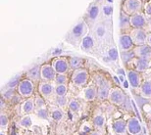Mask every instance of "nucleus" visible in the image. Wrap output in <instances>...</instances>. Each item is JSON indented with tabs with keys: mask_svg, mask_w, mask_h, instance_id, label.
I'll list each match as a JSON object with an SVG mask.
<instances>
[{
	"mask_svg": "<svg viewBox=\"0 0 151 135\" xmlns=\"http://www.w3.org/2000/svg\"><path fill=\"white\" fill-rule=\"evenodd\" d=\"M89 79V73L86 69L81 68L74 70L73 74L71 76V80L73 84L78 87H81V86L86 85L88 82Z\"/></svg>",
	"mask_w": 151,
	"mask_h": 135,
	"instance_id": "nucleus-1",
	"label": "nucleus"
},
{
	"mask_svg": "<svg viewBox=\"0 0 151 135\" xmlns=\"http://www.w3.org/2000/svg\"><path fill=\"white\" fill-rule=\"evenodd\" d=\"M18 93L22 98H31L35 92V82L29 79H21L18 85Z\"/></svg>",
	"mask_w": 151,
	"mask_h": 135,
	"instance_id": "nucleus-2",
	"label": "nucleus"
},
{
	"mask_svg": "<svg viewBox=\"0 0 151 135\" xmlns=\"http://www.w3.org/2000/svg\"><path fill=\"white\" fill-rule=\"evenodd\" d=\"M143 7L144 5L141 0H125L123 3L122 11L128 14L129 16H132V15L141 12V9Z\"/></svg>",
	"mask_w": 151,
	"mask_h": 135,
	"instance_id": "nucleus-3",
	"label": "nucleus"
},
{
	"mask_svg": "<svg viewBox=\"0 0 151 135\" xmlns=\"http://www.w3.org/2000/svg\"><path fill=\"white\" fill-rule=\"evenodd\" d=\"M52 66L57 74H67L70 65H69V59L64 57H58L52 61Z\"/></svg>",
	"mask_w": 151,
	"mask_h": 135,
	"instance_id": "nucleus-4",
	"label": "nucleus"
},
{
	"mask_svg": "<svg viewBox=\"0 0 151 135\" xmlns=\"http://www.w3.org/2000/svg\"><path fill=\"white\" fill-rule=\"evenodd\" d=\"M132 42L134 46H140V45L147 44V34L144 29H132L129 32Z\"/></svg>",
	"mask_w": 151,
	"mask_h": 135,
	"instance_id": "nucleus-5",
	"label": "nucleus"
},
{
	"mask_svg": "<svg viewBox=\"0 0 151 135\" xmlns=\"http://www.w3.org/2000/svg\"><path fill=\"white\" fill-rule=\"evenodd\" d=\"M126 99V94L122 89L119 87H114L111 89L108 100L110 101V103L116 105V106H121V105L125 103Z\"/></svg>",
	"mask_w": 151,
	"mask_h": 135,
	"instance_id": "nucleus-6",
	"label": "nucleus"
},
{
	"mask_svg": "<svg viewBox=\"0 0 151 135\" xmlns=\"http://www.w3.org/2000/svg\"><path fill=\"white\" fill-rule=\"evenodd\" d=\"M127 79L132 89H139L141 83H142V77H141L140 73L132 70V69H129L127 71Z\"/></svg>",
	"mask_w": 151,
	"mask_h": 135,
	"instance_id": "nucleus-7",
	"label": "nucleus"
},
{
	"mask_svg": "<svg viewBox=\"0 0 151 135\" xmlns=\"http://www.w3.org/2000/svg\"><path fill=\"white\" fill-rule=\"evenodd\" d=\"M87 25L83 20H80L74 26V28L71 31V35L74 39H80V38H83L86 35L87 32Z\"/></svg>",
	"mask_w": 151,
	"mask_h": 135,
	"instance_id": "nucleus-8",
	"label": "nucleus"
},
{
	"mask_svg": "<svg viewBox=\"0 0 151 135\" xmlns=\"http://www.w3.org/2000/svg\"><path fill=\"white\" fill-rule=\"evenodd\" d=\"M57 76L52 64H43L41 66V80L42 81L51 82L55 80Z\"/></svg>",
	"mask_w": 151,
	"mask_h": 135,
	"instance_id": "nucleus-9",
	"label": "nucleus"
},
{
	"mask_svg": "<svg viewBox=\"0 0 151 135\" xmlns=\"http://www.w3.org/2000/svg\"><path fill=\"white\" fill-rule=\"evenodd\" d=\"M150 60L151 59H145V58H137L134 57L131 62L132 65V70L138 71V73H144L147 70L150 69Z\"/></svg>",
	"mask_w": 151,
	"mask_h": 135,
	"instance_id": "nucleus-10",
	"label": "nucleus"
},
{
	"mask_svg": "<svg viewBox=\"0 0 151 135\" xmlns=\"http://www.w3.org/2000/svg\"><path fill=\"white\" fill-rule=\"evenodd\" d=\"M147 18L142 12L137 13L131 16V26L132 29H144L147 26Z\"/></svg>",
	"mask_w": 151,
	"mask_h": 135,
	"instance_id": "nucleus-11",
	"label": "nucleus"
},
{
	"mask_svg": "<svg viewBox=\"0 0 151 135\" xmlns=\"http://www.w3.org/2000/svg\"><path fill=\"white\" fill-rule=\"evenodd\" d=\"M127 130L131 135H139L142 131V126L140 124L139 119L135 116L129 118L127 121Z\"/></svg>",
	"mask_w": 151,
	"mask_h": 135,
	"instance_id": "nucleus-12",
	"label": "nucleus"
},
{
	"mask_svg": "<svg viewBox=\"0 0 151 135\" xmlns=\"http://www.w3.org/2000/svg\"><path fill=\"white\" fill-rule=\"evenodd\" d=\"M119 47L121 51H129L134 49V44L132 42L131 35L127 34H121L119 38Z\"/></svg>",
	"mask_w": 151,
	"mask_h": 135,
	"instance_id": "nucleus-13",
	"label": "nucleus"
},
{
	"mask_svg": "<svg viewBox=\"0 0 151 135\" xmlns=\"http://www.w3.org/2000/svg\"><path fill=\"white\" fill-rule=\"evenodd\" d=\"M38 92L42 97L47 99L51 97L53 95V93H55V87L50 82L41 81L38 85Z\"/></svg>",
	"mask_w": 151,
	"mask_h": 135,
	"instance_id": "nucleus-14",
	"label": "nucleus"
},
{
	"mask_svg": "<svg viewBox=\"0 0 151 135\" xmlns=\"http://www.w3.org/2000/svg\"><path fill=\"white\" fill-rule=\"evenodd\" d=\"M134 54L137 58H145V59H151V47L148 44L140 45V46H134Z\"/></svg>",
	"mask_w": 151,
	"mask_h": 135,
	"instance_id": "nucleus-15",
	"label": "nucleus"
},
{
	"mask_svg": "<svg viewBox=\"0 0 151 135\" xmlns=\"http://www.w3.org/2000/svg\"><path fill=\"white\" fill-rule=\"evenodd\" d=\"M37 108H35V98H27L25 101L23 102L22 105H21V111H22L23 114H32L35 112Z\"/></svg>",
	"mask_w": 151,
	"mask_h": 135,
	"instance_id": "nucleus-16",
	"label": "nucleus"
},
{
	"mask_svg": "<svg viewBox=\"0 0 151 135\" xmlns=\"http://www.w3.org/2000/svg\"><path fill=\"white\" fill-rule=\"evenodd\" d=\"M27 79L32 81H39L41 79V66L35 65L27 71Z\"/></svg>",
	"mask_w": 151,
	"mask_h": 135,
	"instance_id": "nucleus-17",
	"label": "nucleus"
},
{
	"mask_svg": "<svg viewBox=\"0 0 151 135\" xmlns=\"http://www.w3.org/2000/svg\"><path fill=\"white\" fill-rule=\"evenodd\" d=\"M99 14H100V6L97 3H93L87 10V19L89 22L93 23L98 19Z\"/></svg>",
	"mask_w": 151,
	"mask_h": 135,
	"instance_id": "nucleus-18",
	"label": "nucleus"
},
{
	"mask_svg": "<svg viewBox=\"0 0 151 135\" xmlns=\"http://www.w3.org/2000/svg\"><path fill=\"white\" fill-rule=\"evenodd\" d=\"M93 47H94V40L93 37L90 34H86L83 39H81V48L83 52H90L92 51Z\"/></svg>",
	"mask_w": 151,
	"mask_h": 135,
	"instance_id": "nucleus-19",
	"label": "nucleus"
},
{
	"mask_svg": "<svg viewBox=\"0 0 151 135\" xmlns=\"http://www.w3.org/2000/svg\"><path fill=\"white\" fill-rule=\"evenodd\" d=\"M110 91H111V89H110L107 82L100 83L99 86L97 87V92H98L97 98L99 99V100H106V99L109 98Z\"/></svg>",
	"mask_w": 151,
	"mask_h": 135,
	"instance_id": "nucleus-20",
	"label": "nucleus"
},
{
	"mask_svg": "<svg viewBox=\"0 0 151 135\" xmlns=\"http://www.w3.org/2000/svg\"><path fill=\"white\" fill-rule=\"evenodd\" d=\"M113 129L118 135H124L127 131V121L123 119H118L113 122Z\"/></svg>",
	"mask_w": 151,
	"mask_h": 135,
	"instance_id": "nucleus-21",
	"label": "nucleus"
},
{
	"mask_svg": "<svg viewBox=\"0 0 151 135\" xmlns=\"http://www.w3.org/2000/svg\"><path fill=\"white\" fill-rule=\"evenodd\" d=\"M139 93L143 98L151 99V80H143L139 87Z\"/></svg>",
	"mask_w": 151,
	"mask_h": 135,
	"instance_id": "nucleus-22",
	"label": "nucleus"
},
{
	"mask_svg": "<svg viewBox=\"0 0 151 135\" xmlns=\"http://www.w3.org/2000/svg\"><path fill=\"white\" fill-rule=\"evenodd\" d=\"M97 95H98L97 87H95V86H87L83 91L84 99L89 102L94 101L95 99L97 98Z\"/></svg>",
	"mask_w": 151,
	"mask_h": 135,
	"instance_id": "nucleus-23",
	"label": "nucleus"
},
{
	"mask_svg": "<svg viewBox=\"0 0 151 135\" xmlns=\"http://www.w3.org/2000/svg\"><path fill=\"white\" fill-rule=\"evenodd\" d=\"M129 28H132L131 26V16H129L128 14H126L125 12L122 11L120 15V29L121 31H126Z\"/></svg>",
	"mask_w": 151,
	"mask_h": 135,
	"instance_id": "nucleus-24",
	"label": "nucleus"
},
{
	"mask_svg": "<svg viewBox=\"0 0 151 135\" xmlns=\"http://www.w3.org/2000/svg\"><path fill=\"white\" fill-rule=\"evenodd\" d=\"M69 65L73 70L81 69L84 65V59L81 57H71V58H69Z\"/></svg>",
	"mask_w": 151,
	"mask_h": 135,
	"instance_id": "nucleus-25",
	"label": "nucleus"
},
{
	"mask_svg": "<svg viewBox=\"0 0 151 135\" xmlns=\"http://www.w3.org/2000/svg\"><path fill=\"white\" fill-rule=\"evenodd\" d=\"M120 56H121V59L124 64H131V62L132 61V59L134 58V51L132 50H129V51H121L120 52Z\"/></svg>",
	"mask_w": 151,
	"mask_h": 135,
	"instance_id": "nucleus-26",
	"label": "nucleus"
},
{
	"mask_svg": "<svg viewBox=\"0 0 151 135\" xmlns=\"http://www.w3.org/2000/svg\"><path fill=\"white\" fill-rule=\"evenodd\" d=\"M105 122H106V119H105L104 115H97L93 119V124L98 129H101V128L104 127Z\"/></svg>",
	"mask_w": 151,
	"mask_h": 135,
	"instance_id": "nucleus-27",
	"label": "nucleus"
},
{
	"mask_svg": "<svg viewBox=\"0 0 151 135\" xmlns=\"http://www.w3.org/2000/svg\"><path fill=\"white\" fill-rule=\"evenodd\" d=\"M68 86L67 84H61L55 86V95L56 96H67Z\"/></svg>",
	"mask_w": 151,
	"mask_h": 135,
	"instance_id": "nucleus-28",
	"label": "nucleus"
},
{
	"mask_svg": "<svg viewBox=\"0 0 151 135\" xmlns=\"http://www.w3.org/2000/svg\"><path fill=\"white\" fill-rule=\"evenodd\" d=\"M68 108L71 112L76 113L78 112V110L81 109V104L77 99H72L71 101H69V104H68Z\"/></svg>",
	"mask_w": 151,
	"mask_h": 135,
	"instance_id": "nucleus-29",
	"label": "nucleus"
},
{
	"mask_svg": "<svg viewBox=\"0 0 151 135\" xmlns=\"http://www.w3.org/2000/svg\"><path fill=\"white\" fill-rule=\"evenodd\" d=\"M35 114L41 119H48V118H49V113H48V110L45 107L40 108V109H37L35 110Z\"/></svg>",
	"mask_w": 151,
	"mask_h": 135,
	"instance_id": "nucleus-30",
	"label": "nucleus"
},
{
	"mask_svg": "<svg viewBox=\"0 0 151 135\" xmlns=\"http://www.w3.org/2000/svg\"><path fill=\"white\" fill-rule=\"evenodd\" d=\"M44 97H42V96L39 94V95H37L35 97V108L37 109H40V108H44L46 106V102L44 100Z\"/></svg>",
	"mask_w": 151,
	"mask_h": 135,
	"instance_id": "nucleus-31",
	"label": "nucleus"
},
{
	"mask_svg": "<svg viewBox=\"0 0 151 135\" xmlns=\"http://www.w3.org/2000/svg\"><path fill=\"white\" fill-rule=\"evenodd\" d=\"M68 80L69 79L67 74H57L54 82H55L56 85H61V84H67Z\"/></svg>",
	"mask_w": 151,
	"mask_h": 135,
	"instance_id": "nucleus-32",
	"label": "nucleus"
},
{
	"mask_svg": "<svg viewBox=\"0 0 151 135\" xmlns=\"http://www.w3.org/2000/svg\"><path fill=\"white\" fill-rule=\"evenodd\" d=\"M19 124H20V125L22 127L28 128L29 126H32V119H31V116H23V118L20 119Z\"/></svg>",
	"mask_w": 151,
	"mask_h": 135,
	"instance_id": "nucleus-33",
	"label": "nucleus"
},
{
	"mask_svg": "<svg viewBox=\"0 0 151 135\" xmlns=\"http://www.w3.org/2000/svg\"><path fill=\"white\" fill-rule=\"evenodd\" d=\"M56 104L60 108H65L66 106H68L69 100L67 96H56Z\"/></svg>",
	"mask_w": 151,
	"mask_h": 135,
	"instance_id": "nucleus-34",
	"label": "nucleus"
},
{
	"mask_svg": "<svg viewBox=\"0 0 151 135\" xmlns=\"http://www.w3.org/2000/svg\"><path fill=\"white\" fill-rule=\"evenodd\" d=\"M102 14L104 15L105 18H110L111 15L113 14V7L112 5L105 4L102 6Z\"/></svg>",
	"mask_w": 151,
	"mask_h": 135,
	"instance_id": "nucleus-35",
	"label": "nucleus"
},
{
	"mask_svg": "<svg viewBox=\"0 0 151 135\" xmlns=\"http://www.w3.org/2000/svg\"><path fill=\"white\" fill-rule=\"evenodd\" d=\"M21 82V80H20V76H14L13 79H12L10 81L8 82V84H7V87L9 89H14L15 87H18V85H19V83Z\"/></svg>",
	"mask_w": 151,
	"mask_h": 135,
	"instance_id": "nucleus-36",
	"label": "nucleus"
},
{
	"mask_svg": "<svg viewBox=\"0 0 151 135\" xmlns=\"http://www.w3.org/2000/svg\"><path fill=\"white\" fill-rule=\"evenodd\" d=\"M9 124V119L6 114H4L3 112H1L0 114V126L1 128H6Z\"/></svg>",
	"mask_w": 151,
	"mask_h": 135,
	"instance_id": "nucleus-37",
	"label": "nucleus"
},
{
	"mask_svg": "<svg viewBox=\"0 0 151 135\" xmlns=\"http://www.w3.org/2000/svg\"><path fill=\"white\" fill-rule=\"evenodd\" d=\"M51 116L55 121H59L63 119V113L60 109H55L51 114Z\"/></svg>",
	"mask_w": 151,
	"mask_h": 135,
	"instance_id": "nucleus-38",
	"label": "nucleus"
},
{
	"mask_svg": "<svg viewBox=\"0 0 151 135\" xmlns=\"http://www.w3.org/2000/svg\"><path fill=\"white\" fill-rule=\"evenodd\" d=\"M108 57H109L110 60L112 61H116L118 59V50L115 47L110 48L109 51H108Z\"/></svg>",
	"mask_w": 151,
	"mask_h": 135,
	"instance_id": "nucleus-39",
	"label": "nucleus"
},
{
	"mask_svg": "<svg viewBox=\"0 0 151 135\" xmlns=\"http://www.w3.org/2000/svg\"><path fill=\"white\" fill-rule=\"evenodd\" d=\"M15 96V93H14V89H9L6 92L2 93V98L5 99V100H11Z\"/></svg>",
	"mask_w": 151,
	"mask_h": 135,
	"instance_id": "nucleus-40",
	"label": "nucleus"
},
{
	"mask_svg": "<svg viewBox=\"0 0 151 135\" xmlns=\"http://www.w3.org/2000/svg\"><path fill=\"white\" fill-rule=\"evenodd\" d=\"M144 15L151 19V1H147L144 4Z\"/></svg>",
	"mask_w": 151,
	"mask_h": 135,
	"instance_id": "nucleus-41",
	"label": "nucleus"
},
{
	"mask_svg": "<svg viewBox=\"0 0 151 135\" xmlns=\"http://www.w3.org/2000/svg\"><path fill=\"white\" fill-rule=\"evenodd\" d=\"M117 74H118V76H126L127 71H124L123 69H119V70H117Z\"/></svg>",
	"mask_w": 151,
	"mask_h": 135,
	"instance_id": "nucleus-42",
	"label": "nucleus"
},
{
	"mask_svg": "<svg viewBox=\"0 0 151 135\" xmlns=\"http://www.w3.org/2000/svg\"><path fill=\"white\" fill-rule=\"evenodd\" d=\"M147 44L151 47V32L147 34Z\"/></svg>",
	"mask_w": 151,
	"mask_h": 135,
	"instance_id": "nucleus-43",
	"label": "nucleus"
},
{
	"mask_svg": "<svg viewBox=\"0 0 151 135\" xmlns=\"http://www.w3.org/2000/svg\"><path fill=\"white\" fill-rule=\"evenodd\" d=\"M123 85H124V87H125V88H128V87H129V85H128V82H127V81H125V82H124V83H123Z\"/></svg>",
	"mask_w": 151,
	"mask_h": 135,
	"instance_id": "nucleus-44",
	"label": "nucleus"
},
{
	"mask_svg": "<svg viewBox=\"0 0 151 135\" xmlns=\"http://www.w3.org/2000/svg\"><path fill=\"white\" fill-rule=\"evenodd\" d=\"M90 135H101V134L99 133V132H97V131H94V132H92Z\"/></svg>",
	"mask_w": 151,
	"mask_h": 135,
	"instance_id": "nucleus-45",
	"label": "nucleus"
},
{
	"mask_svg": "<svg viewBox=\"0 0 151 135\" xmlns=\"http://www.w3.org/2000/svg\"><path fill=\"white\" fill-rule=\"evenodd\" d=\"M148 116L151 118V106H150V108H149V111H148Z\"/></svg>",
	"mask_w": 151,
	"mask_h": 135,
	"instance_id": "nucleus-46",
	"label": "nucleus"
},
{
	"mask_svg": "<svg viewBox=\"0 0 151 135\" xmlns=\"http://www.w3.org/2000/svg\"><path fill=\"white\" fill-rule=\"evenodd\" d=\"M0 135H6V134L4 132H1V133H0Z\"/></svg>",
	"mask_w": 151,
	"mask_h": 135,
	"instance_id": "nucleus-47",
	"label": "nucleus"
},
{
	"mask_svg": "<svg viewBox=\"0 0 151 135\" xmlns=\"http://www.w3.org/2000/svg\"><path fill=\"white\" fill-rule=\"evenodd\" d=\"M141 1H142V2H143V1H148V0H141Z\"/></svg>",
	"mask_w": 151,
	"mask_h": 135,
	"instance_id": "nucleus-48",
	"label": "nucleus"
},
{
	"mask_svg": "<svg viewBox=\"0 0 151 135\" xmlns=\"http://www.w3.org/2000/svg\"><path fill=\"white\" fill-rule=\"evenodd\" d=\"M150 70H151V60H150Z\"/></svg>",
	"mask_w": 151,
	"mask_h": 135,
	"instance_id": "nucleus-49",
	"label": "nucleus"
},
{
	"mask_svg": "<svg viewBox=\"0 0 151 135\" xmlns=\"http://www.w3.org/2000/svg\"><path fill=\"white\" fill-rule=\"evenodd\" d=\"M139 135H140V134H139Z\"/></svg>",
	"mask_w": 151,
	"mask_h": 135,
	"instance_id": "nucleus-50",
	"label": "nucleus"
}]
</instances>
